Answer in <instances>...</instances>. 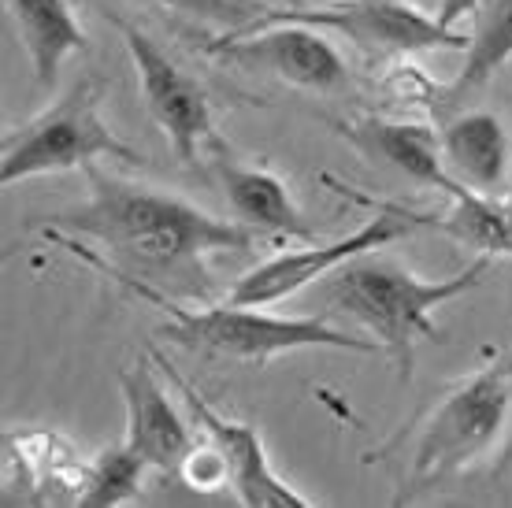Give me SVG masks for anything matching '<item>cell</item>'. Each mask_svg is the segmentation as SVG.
I'll list each match as a JSON object with an SVG mask.
<instances>
[{
	"mask_svg": "<svg viewBox=\"0 0 512 508\" xmlns=\"http://www.w3.org/2000/svg\"><path fill=\"white\" fill-rule=\"evenodd\" d=\"M86 178L90 197L52 216L56 230L49 227L45 238L101 271H119L164 293L205 301L216 286L208 256L245 253L268 238L242 219H219L186 197L108 175L97 164L86 167Z\"/></svg>",
	"mask_w": 512,
	"mask_h": 508,
	"instance_id": "cell-1",
	"label": "cell"
},
{
	"mask_svg": "<svg viewBox=\"0 0 512 508\" xmlns=\"http://www.w3.org/2000/svg\"><path fill=\"white\" fill-rule=\"evenodd\" d=\"M490 264H494V253H479L457 275L423 279L401 260L372 249L334 271V279L327 282V305L331 312H342L360 323L368 338L383 345L386 356H394L401 379H409L416 342H446V334L435 323V312L475 290L487 279Z\"/></svg>",
	"mask_w": 512,
	"mask_h": 508,
	"instance_id": "cell-2",
	"label": "cell"
},
{
	"mask_svg": "<svg viewBox=\"0 0 512 508\" xmlns=\"http://www.w3.org/2000/svg\"><path fill=\"white\" fill-rule=\"evenodd\" d=\"M119 286H127L138 301L164 312L160 338L171 345H182L190 353L219 360V364H242V368H268L282 353H301V349H342V353H383V345L375 338L338 331L327 316H275L253 305H205L186 308L175 301V293H164L141 279L104 271Z\"/></svg>",
	"mask_w": 512,
	"mask_h": 508,
	"instance_id": "cell-3",
	"label": "cell"
},
{
	"mask_svg": "<svg viewBox=\"0 0 512 508\" xmlns=\"http://www.w3.org/2000/svg\"><path fill=\"white\" fill-rule=\"evenodd\" d=\"M97 160L141 164L138 149H130L101 115V86L93 78H78L60 101L26 119L23 127L4 130L0 138V182L15 186L38 175L86 171Z\"/></svg>",
	"mask_w": 512,
	"mask_h": 508,
	"instance_id": "cell-4",
	"label": "cell"
},
{
	"mask_svg": "<svg viewBox=\"0 0 512 508\" xmlns=\"http://www.w3.org/2000/svg\"><path fill=\"white\" fill-rule=\"evenodd\" d=\"M509 412L512 379L501 364H490L468 379L453 382L416 434L409 460L412 490H427L475 468L501 438Z\"/></svg>",
	"mask_w": 512,
	"mask_h": 508,
	"instance_id": "cell-5",
	"label": "cell"
},
{
	"mask_svg": "<svg viewBox=\"0 0 512 508\" xmlns=\"http://www.w3.org/2000/svg\"><path fill=\"white\" fill-rule=\"evenodd\" d=\"M108 23L116 26L123 45H127V56L134 64V75H138L141 104L156 123V130L164 134L171 153L179 156L182 164L201 167L212 149H223L205 86L193 75H186L141 26L119 19V15H108Z\"/></svg>",
	"mask_w": 512,
	"mask_h": 508,
	"instance_id": "cell-6",
	"label": "cell"
},
{
	"mask_svg": "<svg viewBox=\"0 0 512 508\" xmlns=\"http://www.w3.org/2000/svg\"><path fill=\"white\" fill-rule=\"evenodd\" d=\"M253 23H305L323 34L353 41L368 56H412V52H464L468 34L449 30L438 23V15L412 0H331L320 8H301L290 4L286 12H268Z\"/></svg>",
	"mask_w": 512,
	"mask_h": 508,
	"instance_id": "cell-7",
	"label": "cell"
},
{
	"mask_svg": "<svg viewBox=\"0 0 512 508\" xmlns=\"http://www.w3.org/2000/svg\"><path fill=\"white\" fill-rule=\"evenodd\" d=\"M427 223L438 227V216H412L401 208H379V216H372L353 234H342L334 242H308L305 249H290V253H275L268 260H260L253 271H245L242 279L234 282L227 301L253 308L279 305V301L301 293L312 282H320L323 275H334L353 256L386 249V245L409 238L412 230L427 227Z\"/></svg>",
	"mask_w": 512,
	"mask_h": 508,
	"instance_id": "cell-8",
	"label": "cell"
},
{
	"mask_svg": "<svg viewBox=\"0 0 512 508\" xmlns=\"http://www.w3.org/2000/svg\"><path fill=\"white\" fill-rule=\"evenodd\" d=\"M212 56H223L249 71H268L297 89H338L346 82V60L327 34L305 23H245L227 30L208 45Z\"/></svg>",
	"mask_w": 512,
	"mask_h": 508,
	"instance_id": "cell-9",
	"label": "cell"
},
{
	"mask_svg": "<svg viewBox=\"0 0 512 508\" xmlns=\"http://www.w3.org/2000/svg\"><path fill=\"white\" fill-rule=\"evenodd\" d=\"M156 364L164 368V375L171 379V386L182 394L186 408H190L193 423L205 431V438L219 449V457L227 460V471H231V490L234 497L242 501L245 508H308L305 494H297L294 486L282 479L279 471L271 468L268 449H264V438L253 423L234 420V416H223L219 408H212L205 397L197 394V386L182 379L179 371L167 364L164 356H156Z\"/></svg>",
	"mask_w": 512,
	"mask_h": 508,
	"instance_id": "cell-10",
	"label": "cell"
},
{
	"mask_svg": "<svg viewBox=\"0 0 512 508\" xmlns=\"http://www.w3.org/2000/svg\"><path fill=\"white\" fill-rule=\"evenodd\" d=\"M119 394L127 405V445L145 457L149 468L179 475L182 460L197 449V438L164 390V382L153 375V364L138 360L119 371Z\"/></svg>",
	"mask_w": 512,
	"mask_h": 508,
	"instance_id": "cell-11",
	"label": "cell"
},
{
	"mask_svg": "<svg viewBox=\"0 0 512 508\" xmlns=\"http://www.w3.org/2000/svg\"><path fill=\"white\" fill-rule=\"evenodd\" d=\"M338 127L364 156L397 167L412 182L442 190L446 197L464 190L461 182L446 171L442 141H438V134L431 127L401 123V119H379V115H368V119H357V123H338Z\"/></svg>",
	"mask_w": 512,
	"mask_h": 508,
	"instance_id": "cell-12",
	"label": "cell"
},
{
	"mask_svg": "<svg viewBox=\"0 0 512 508\" xmlns=\"http://www.w3.org/2000/svg\"><path fill=\"white\" fill-rule=\"evenodd\" d=\"M216 178L223 186V197L231 212L245 227L260 230L268 238H297V242H316V227L305 219L290 197L286 182L268 167L238 164L234 156H216Z\"/></svg>",
	"mask_w": 512,
	"mask_h": 508,
	"instance_id": "cell-13",
	"label": "cell"
},
{
	"mask_svg": "<svg viewBox=\"0 0 512 508\" xmlns=\"http://www.w3.org/2000/svg\"><path fill=\"white\" fill-rule=\"evenodd\" d=\"M442 141V160L446 171L461 186L475 193L498 197L501 182L509 175V134L494 112H464L449 119Z\"/></svg>",
	"mask_w": 512,
	"mask_h": 508,
	"instance_id": "cell-14",
	"label": "cell"
},
{
	"mask_svg": "<svg viewBox=\"0 0 512 508\" xmlns=\"http://www.w3.org/2000/svg\"><path fill=\"white\" fill-rule=\"evenodd\" d=\"M8 12L41 89L56 82L71 56L86 52L90 38H86V26L78 23L71 0H8Z\"/></svg>",
	"mask_w": 512,
	"mask_h": 508,
	"instance_id": "cell-15",
	"label": "cell"
},
{
	"mask_svg": "<svg viewBox=\"0 0 512 508\" xmlns=\"http://www.w3.org/2000/svg\"><path fill=\"white\" fill-rule=\"evenodd\" d=\"M512 60V0H479L468 30L461 75L453 78L449 93L464 97L472 89H483L501 67Z\"/></svg>",
	"mask_w": 512,
	"mask_h": 508,
	"instance_id": "cell-16",
	"label": "cell"
},
{
	"mask_svg": "<svg viewBox=\"0 0 512 508\" xmlns=\"http://www.w3.org/2000/svg\"><path fill=\"white\" fill-rule=\"evenodd\" d=\"M149 464L145 457H138L127 445V438L116 445L101 449L97 457L86 464V483H82V494H78V505L82 508H119L138 501L141 490H145V475H149Z\"/></svg>",
	"mask_w": 512,
	"mask_h": 508,
	"instance_id": "cell-17",
	"label": "cell"
},
{
	"mask_svg": "<svg viewBox=\"0 0 512 508\" xmlns=\"http://www.w3.org/2000/svg\"><path fill=\"white\" fill-rule=\"evenodd\" d=\"M149 4L167 8V12L190 15V19H205V23H216V26H231V30L253 23V19H260V15L268 12L256 0H149Z\"/></svg>",
	"mask_w": 512,
	"mask_h": 508,
	"instance_id": "cell-18",
	"label": "cell"
},
{
	"mask_svg": "<svg viewBox=\"0 0 512 508\" xmlns=\"http://www.w3.org/2000/svg\"><path fill=\"white\" fill-rule=\"evenodd\" d=\"M179 479L197 494H216L223 486H231V471H227V460L219 457V449L212 442H197L190 457L182 460Z\"/></svg>",
	"mask_w": 512,
	"mask_h": 508,
	"instance_id": "cell-19",
	"label": "cell"
},
{
	"mask_svg": "<svg viewBox=\"0 0 512 508\" xmlns=\"http://www.w3.org/2000/svg\"><path fill=\"white\" fill-rule=\"evenodd\" d=\"M475 8H479V0H438V23L457 30L461 19H472Z\"/></svg>",
	"mask_w": 512,
	"mask_h": 508,
	"instance_id": "cell-20",
	"label": "cell"
},
{
	"mask_svg": "<svg viewBox=\"0 0 512 508\" xmlns=\"http://www.w3.org/2000/svg\"><path fill=\"white\" fill-rule=\"evenodd\" d=\"M498 364H501V368H505V375H509V379H512V345H509V349H505V356H501Z\"/></svg>",
	"mask_w": 512,
	"mask_h": 508,
	"instance_id": "cell-21",
	"label": "cell"
},
{
	"mask_svg": "<svg viewBox=\"0 0 512 508\" xmlns=\"http://www.w3.org/2000/svg\"><path fill=\"white\" fill-rule=\"evenodd\" d=\"M290 4H305V0H290Z\"/></svg>",
	"mask_w": 512,
	"mask_h": 508,
	"instance_id": "cell-22",
	"label": "cell"
},
{
	"mask_svg": "<svg viewBox=\"0 0 512 508\" xmlns=\"http://www.w3.org/2000/svg\"><path fill=\"white\" fill-rule=\"evenodd\" d=\"M505 256H512V245H509V253H505Z\"/></svg>",
	"mask_w": 512,
	"mask_h": 508,
	"instance_id": "cell-23",
	"label": "cell"
}]
</instances>
